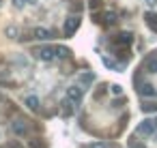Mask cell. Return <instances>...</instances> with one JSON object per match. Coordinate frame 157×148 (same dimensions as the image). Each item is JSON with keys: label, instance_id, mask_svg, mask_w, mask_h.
<instances>
[{"label": "cell", "instance_id": "obj_16", "mask_svg": "<svg viewBox=\"0 0 157 148\" xmlns=\"http://www.w3.org/2000/svg\"><path fill=\"white\" fill-rule=\"evenodd\" d=\"M142 112H157V103H142Z\"/></svg>", "mask_w": 157, "mask_h": 148}, {"label": "cell", "instance_id": "obj_27", "mask_svg": "<svg viewBox=\"0 0 157 148\" xmlns=\"http://www.w3.org/2000/svg\"><path fill=\"white\" fill-rule=\"evenodd\" d=\"M155 124H157V118H155Z\"/></svg>", "mask_w": 157, "mask_h": 148}, {"label": "cell", "instance_id": "obj_6", "mask_svg": "<svg viewBox=\"0 0 157 148\" xmlns=\"http://www.w3.org/2000/svg\"><path fill=\"white\" fill-rule=\"evenodd\" d=\"M82 94H84V92H82V88H80V86H69V88H67V99H69V101H73L75 105L82 101Z\"/></svg>", "mask_w": 157, "mask_h": 148}, {"label": "cell", "instance_id": "obj_12", "mask_svg": "<svg viewBox=\"0 0 157 148\" xmlns=\"http://www.w3.org/2000/svg\"><path fill=\"white\" fill-rule=\"evenodd\" d=\"M144 20H146V26H148L151 30H155V32H157V15L146 13V15H144Z\"/></svg>", "mask_w": 157, "mask_h": 148}, {"label": "cell", "instance_id": "obj_14", "mask_svg": "<svg viewBox=\"0 0 157 148\" xmlns=\"http://www.w3.org/2000/svg\"><path fill=\"white\" fill-rule=\"evenodd\" d=\"M5 35H7L9 39H17V35H20V30H17L15 26H7V28H5Z\"/></svg>", "mask_w": 157, "mask_h": 148}, {"label": "cell", "instance_id": "obj_26", "mask_svg": "<svg viewBox=\"0 0 157 148\" xmlns=\"http://www.w3.org/2000/svg\"><path fill=\"white\" fill-rule=\"evenodd\" d=\"M0 7H2V0H0Z\"/></svg>", "mask_w": 157, "mask_h": 148}, {"label": "cell", "instance_id": "obj_2", "mask_svg": "<svg viewBox=\"0 0 157 148\" xmlns=\"http://www.w3.org/2000/svg\"><path fill=\"white\" fill-rule=\"evenodd\" d=\"M155 131H157L155 120H142V122L136 127V133H138V135H153Z\"/></svg>", "mask_w": 157, "mask_h": 148}, {"label": "cell", "instance_id": "obj_15", "mask_svg": "<svg viewBox=\"0 0 157 148\" xmlns=\"http://www.w3.org/2000/svg\"><path fill=\"white\" fill-rule=\"evenodd\" d=\"M114 22H116V13H112V11H110V13H105V20H103V24H105V26H112Z\"/></svg>", "mask_w": 157, "mask_h": 148}, {"label": "cell", "instance_id": "obj_3", "mask_svg": "<svg viewBox=\"0 0 157 148\" xmlns=\"http://www.w3.org/2000/svg\"><path fill=\"white\" fill-rule=\"evenodd\" d=\"M35 56H37L39 60L50 62V60L56 58V52H54V47H37V50H35Z\"/></svg>", "mask_w": 157, "mask_h": 148}, {"label": "cell", "instance_id": "obj_11", "mask_svg": "<svg viewBox=\"0 0 157 148\" xmlns=\"http://www.w3.org/2000/svg\"><path fill=\"white\" fill-rule=\"evenodd\" d=\"M73 107H75V103L65 97V101H63V114H65V116H71V114H73Z\"/></svg>", "mask_w": 157, "mask_h": 148}, {"label": "cell", "instance_id": "obj_22", "mask_svg": "<svg viewBox=\"0 0 157 148\" xmlns=\"http://www.w3.org/2000/svg\"><path fill=\"white\" fill-rule=\"evenodd\" d=\"M99 2H101V0H88V5H90V9H97V7H99Z\"/></svg>", "mask_w": 157, "mask_h": 148}, {"label": "cell", "instance_id": "obj_13", "mask_svg": "<svg viewBox=\"0 0 157 148\" xmlns=\"http://www.w3.org/2000/svg\"><path fill=\"white\" fill-rule=\"evenodd\" d=\"M26 107L28 109H39V97H26Z\"/></svg>", "mask_w": 157, "mask_h": 148}, {"label": "cell", "instance_id": "obj_25", "mask_svg": "<svg viewBox=\"0 0 157 148\" xmlns=\"http://www.w3.org/2000/svg\"><path fill=\"white\" fill-rule=\"evenodd\" d=\"M146 5H151V7H155V5H157V0H146Z\"/></svg>", "mask_w": 157, "mask_h": 148}, {"label": "cell", "instance_id": "obj_1", "mask_svg": "<svg viewBox=\"0 0 157 148\" xmlns=\"http://www.w3.org/2000/svg\"><path fill=\"white\" fill-rule=\"evenodd\" d=\"M80 24H82V20H80L78 15H71V17H67V20H65V26H63V32H65V37H73V35L78 32Z\"/></svg>", "mask_w": 157, "mask_h": 148}, {"label": "cell", "instance_id": "obj_24", "mask_svg": "<svg viewBox=\"0 0 157 148\" xmlns=\"http://www.w3.org/2000/svg\"><path fill=\"white\" fill-rule=\"evenodd\" d=\"M7 148H22V146H20V144H17V142H11V144H9V146H7Z\"/></svg>", "mask_w": 157, "mask_h": 148}, {"label": "cell", "instance_id": "obj_10", "mask_svg": "<svg viewBox=\"0 0 157 148\" xmlns=\"http://www.w3.org/2000/svg\"><path fill=\"white\" fill-rule=\"evenodd\" d=\"M54 52H56V58H63V60L71 56V50H69V47H63V45H56Z\"/></svg>", "mask_w": 157, "mask_h": 148}, {"label": "cell", "instance_id": "obj_20", "mask_svg": "<svg viewBox=\"0 0 157 148\" xmlns=\"http://www.w3.org/2000/svg\"><path fill=\"white\" fill-rule=\"evenodd\" d=\"M90 82H93V73H86V75H82V84H86V86H88Z\"/></svg>", "mask_w": 157, "mask_h": 148}, {"label": "cell", "instance_id": "obj_19", "mask_svg": "<svg viewBox=\"0 0 157 148\" xmlns=\"http://www.w3.org/2000/svg\"><path fill=\"white\" fill-rule=\"evenodd\" d=\"M129 148H144V144H142V142H138V139H136V135H133V139L129 142Z\"/></svg>", "mask_w": 157, "mask_h": 148}, {"label": "cell", "instance_id": "obj_7", "mask_svg": "<svg viewBox=\"0 0 157 148\" xmlns=\"http://www.w3.org/2000/svg\"><path fill=\"white\" fill-rule=\"evenodd\" d=\"M142 71H146V73H157V56H148V58H144Z\"/></svg>", "mask_w": 157, "mask_h": 148}, {"label": "cell", "instance_id": "obj_8", "mask_svg": "<svg viewBox=\"0 0 157 148\" xmlns=\"http://www.w3.org/2000/svg\"><path fill=\"white\" fill-rule=\"evenodd\" d=\"M131 41H133V37H131L129 32H121V35H116V45H125V47H129Z\"/></svg>", "mask_w": 157, "mask_h": 148}, {"label": "cell", "instance_id": "obj_4", "mask_svg": "<svg viewBox=\"0 0 157 148\" xmlns=\"http://www.w3.org/2000/svg\"><path fill=\"white\" fill-rule=\"evenodd\" d=\"M138 92H140V97H155L157 88L153 84H148V82H140L138 84Z\"/></svg>", "mask_w": 157, "mask_h": 148}, {"label": "cell", "instance_id": "obj_21", "mask_svg": "<svg viewBox=\"0 0 157 148\" xmlns=\"http://www.w3.org/2000/svg\"><path fill=\"white\" fill-rule=\"evenodd\" d=\"M110 88H112V94H123V88H121L118 84H112Z\"/></svg>", "mask_w": 157, "mask_h": 148}, {"label": "cell", "instance_id": "obj_23", "mask_svg": "<svg viewBox=\"0 0 157 148\" xmlns=\"http://www.w3.org/2000/svg\"><path fill=\"white\" fill-rule=\"evenodd\" d=\"M90 148H108V144H103V142H97V144H93Z\"/></svg>", "mask_w": 157, "mask_h": 148}, {"label": "cell", "instance_id": "obj_5", "mask_svg": "<svg viewBox=\"0 0 157 148\" xmlns=\"http://www.w3.org/2000/svg\"><path fill=\"white\" fill-rule=\"evenodd\" d=\"M11 131H13L15 135H26V133H28V122L22 120V118L13 120V122H11Z\"/></svg>", "mask_w": 157, "mask_h": 148}, {"label": "cell", "instance_id": "obj_18", "mask_svg": "<svg viewBox=\"0 0 157 148\" xmlns=\"http://www.w3.org/2000/svg\"><path fill=\"white\" fill-rule=\"evenodd\" d=\"M28 148H45V144H43V142H39V139H33V142L28 144Z\"/></svg>", "mask_w": 157, "mask_h": 148}, {"label": "cell", "instance_id": "obj_9", "mask_svg": "<svg viewBox=\"0 0 157 148\" xmlns=\"http://www.w3.org/2000/svg\"><path fill=\"white\" fill-rule=\"evenodd\" d=\"M33 35H35V39H39V41H48V39L52 37V32H50V30H45V28H35V30H33Z\"/></svg>", "mask_w": 157, "mask_h": 148}, {"label": "cell", "instance_id": "obj_17", "mask_svg": "<svg viewBox=\"0 0 157 148\" xmlns=\"http://www.w3.org/2000/svg\"><path fill=\"white\" fill-rule=\"evenodd\" d=\"M11 2H13V7H15V9H24L28 0H11Z\"/></svg>", "mask_w": 157, "mask_h": 148}]
</instances>
